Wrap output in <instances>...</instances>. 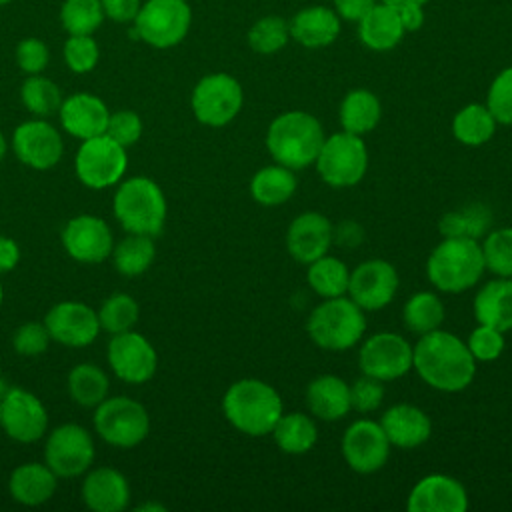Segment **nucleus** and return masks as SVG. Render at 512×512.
Wrapping results in <instances>:
<instances>
[{"label": "nucleus", "mask_w": 512, "mask_h": 512, "mask_svg": "<svg viewBox=\"0 0 512 512\" xmlns=\"http://www.w3.org/2000/svg\"><path fill=\"white\" fill-rule=\"evenodd\" d=\"M412 368L434 390L460 392L476 374V360L466 342L448 330L436 328L418 338L412 346Z\"/></svg>", "instance_id": "obj_1"}, {"label": "nucleus", "mask_w": 512, "mask_h": 512, "mask_svg": "<svg viewBox=\"0 0 512 512\" xmlns=\"http://www.w3.org/2000/svg\"><path fill=\"white\" fill-rule=\"evenodd\" d=\"M224 418L246 436H268L284 412L278 390L260 378H242L222 396Z\"/></svg>", "instance_id": "obj_2"}, {"label": "nucleus", "mask_w": 512, "mask_h": 512, "mask_svg": "<svg viewBox=\"0 0 512 512\" xmlns=\"http://www.w3.org/2000/svg\"><path fill=\"white\" fill-rule=\"evenodd\" d=\"M324 138V128L318 118L304 110H290L270 122L266 148L276 164L302 170L316 162Z\"/></svg>", "instance_id": "obj_3"}, {"label": "nucleus", "mask_w": 512, "mask_h": 512, "mask_svg": "<svg viewBox=\"0 0 512 512\" xmlns=\"http://www.w3.org/2000/svg\"><path fill=\"white\" fill-rule=\"evenodd\" d=\"M118 224L128 234L158 236L164 230L168 202L162 188L148 176L122 178L112 198Z\"/></svg>", "instance_id": "obj_4"}, {"label": "nucleus", "mask_w": 512, "mask_h": 512, "mask_svg": "<svg viewBox=\"0 0 512 512\" xmlns=\"http://www.w3.org/2000/svg\"><path fill=\"white\" fill-rule=\"evenodd\" d=\"M484 272L480 242L472 238H444L432 248L426 260L430 284L446 294L470 290Z\"/></svg>", "instance_id": "obj_5"}, {"label": "nucleus", "mask_w": 512, "mask_h": 512, "mask_svg": "<svg viewBox=\"0 0 512 512\" xmlns=\"http://www.w3.org/2000/svg\"><path fill=\"white\" fill-rule=\"evenodd\" d=\"M306 332L310 340L330 352H344L356 346L366 332L364 310L346 294L324 298L308 316Z\"/></svg>", "instance_id": "obj_6"}, {"label": "nucleus", "mask_w": 512, "mask_h": 512, "mask_svg": "<svg viewBox=\"0 0 512 512\" xmlns=\"http://www.w3.org/2000/svg\"><path fill=\"white\" fill-rule=\"evenodd\" d=\"M96 434L114 448H134L148 438L150 416L142 402L130 396H106L94 408Z\"/></svg>", "instance_id": "obj_7"}, {"label": "nucleus", "mask_w": 512, "mask_h": 512, "mask_svg": "<svg viewBox=\"0 0 512 512\" xmlns=\"http://www.w3.org/2000/svg\"><path fill=\"white\" fill-rule=\"evenodd\" d=\"M314 166L322 182L332 188L358 184L368 170V150L362 136L342 130L324 138Z\"/></svg>", "instance_id": "obj_8"}, {"label": "nucleus", "mask_w": 512, "mask_h": 512, "mask_svg": "<svg viewBox=\"0 0 512 512\" xmlns=\"http://www.w3.org/2000/svg\"><path fill=\"white\" fill-rule=\"evenodd\" d=\"M126 168L128 150L112 140L108 134L82 140L74 156L76 178L92 190H104L120 184Z\"/></svg>", "instance_id": "obj_9"}, {"label": "nucleus", "mask_w": 512, "mask_h": 512, "mask_svg": "<svg viewBox=\"0 0 512 512\" xmlns=\"http://www.w3.org/2000/svg\"><path fill=\"white\" fill-rule=\"evenodd\" d=\"M96 458L92 434L74 422L56 426L44 442V464L58 478H78L86 474Z\"/></svg>", "instance_id": "obj_10"}, {"label": "nucleus", "mask_w": 512, "mask_h": 512, "mask_svg": "<svg viewBox=\"0 0 512 512\" xmlns=\"http://www.w3.org/2000/svg\"><path fill=\"white\" fill-rule=\"evenodd\" d=\"M244 102L240 82L224 72L208 74L198 80L192 90V112L196 120L210 128H222L230 124Z\"/></svg>", "instance_id": "obj_11"}, {"label": "nucleus", "mask_w": 512, "mask_h": 512, "mask_svg": "<svg viewBox=\"0 0 512 512\" xmlns=\"http://www.w3.org/2000/svg\"><path fill=\"white\" fill-rule=\"evenodd\" d=\"M192 12L186 0H148L134 18V30L154 48H172L190 30Z\"/></svg>", "instance_id": "obj_12"}, {"label": "nucleus", "mask_w": 512, "mask_h": 512, "mask_svg": "<svg viewBox=\"0 0 512 512\" xmlns=\"http://www.w3.org/2000/svg\"><path fill=\"white\" fill-rule=\"evenodd\" d=\"M106 360L114 376L126 384H146L158 368L156 348L146 336L134 330L110 336Z\"/></svg>", "instance_id": "obj_13"}, {"label": "nucleus", "mask_w": 512, "mask_h": 512, "mask_svg": "<svg viewBox=\"0 0 512 512\" xmlns=\"http://www.w3.org/2000/svg\"><path fill=\"white\" fill-rule=\"evenodd\" d=\"M0 428L10 440L32 444L48 430V410L30 390L10 386L0 402Z\"/></svg>", "instance_id": "obj_14"}, {"label": "nucleus", "mask_w": 512, "mask_h": 512, "mask_svg": "<svg viewBox=\"0 0 512 512\" xmlns=\"http://www.w3.org/2000/svg\"><path fill=\"white\" fill-rule=\"evenodd\" d=\"M358 366L382 382L402 378L412 370V344L396 332H376L362 342Z\"/></svg>", "instance_id": "obj_15"}, {"label": "nucleus", "mask_w": 512, "mask_h": 512, "mask_svg": "<svg viewBox=\"0 0 512 512\" xmlns=\"http://www.w3.org/2000/svg\"><path fill=\"white\" fill-rule=\"evenodd\" d=\"M16 158L32 170H50L64 156V140L46 118L24 120L12 134Z\"/></svg>", "instance_id": "obj_16"}, {"label": "nucleus", "mask_w": 512, "mask_h": 512, "mask_svg": "<svg viewBox=\"0 0 512 512\" xmlns=\"http://www.w3.org/2000/svg\"><path fill=\"white\" fill-rule=\"evenodd\" d=\"M62 246L80 264H100L112 256L114 236L104 218L78 214L64 224Z\"/></svg>", "instance_id": "obj_17"}, {"label": "nucleus", "mask_w": 512, "mask_h": 512, "mask_svg": "<svg viewBox=\"0 0 512 512\" xmlns=\"http://www.w3.org/2000/svg\"><path fill=\"white\" fill-rule=\"evenodd\" d=\"M44 324L50 338L68 348L90 346L102 330L98 312L80 300L56 302L46 312Z\"/></svg>", "instance_id": "obj_18"}, {"label": "nucleus", "mask_w": 512, "mask_h": 512, "mask_svg": "<svg viewBox=\"0 0 512 512\" xmlns=\"http://www.w3.org/2000/svg\"><path fill=\"white\" fill-rule=\"evenodd\" d=\"M340 450L354 472L374 474L386 464L390 456V442L380 422L360 418L346 428Z\"/></svg>", "instance_id": "obj_19"}, {"label": "nucleus", "mask_w": 512, "mask_h": 512, "mask_svg": "<svg viewBox=\"0 0 512 512\" xmlns=\"http://www.w3.org/2000/svg\"><path fill=\"white\" fill-rule=\"evenodd\" d=\"M398 284L396 268L388 260L372 258L350 272L346 294L362 310H382L394 300Z\"/></svg>", "instance_id": "obj_20"}, {"label": "nucleus", "mask_w": 512, "mask_h": 512, "mask_svg": "<svg viewBox=\"0 0 512 512\" xmlns=\"http://www.w3.org/2000/svg\"><path fill=\"white\" fill-rule=\"evenodd\" d=\"M406 508L410 512H464L468 494L454 476L428 474L412 486Z\"/></svg>", "instance_id": "obj_21"}, {"label": "nucleus", "mask_w": 512, "mask_h": 512, "mask_svg": "<svg viewBox=\"0 0 512 512\" xmlns=\"http://www.w3.org/2000/svg\"><path fill=\"white\" fill-rule=\"evenodd\" d=\"M332 240V222L320 212L298 214L286 230V250L300 264H310L328 254Z\"/></svg>", "instance_id": "obj_22"}, {"label": "nucleus", "mask_w": 512, "mask_h": 512, "mask_svg": "<svg viewBox=\"0 0 512 512\" xmlns=\"http://www.w3.org/2000/svg\"><path fill=\"white\" fill-rule=\"evenodd\" d=\"M80 494L92 512H122L132 498L128 478L110 466L90 468L84 474Z\"/></svg>", "instance_id": "obj_23"}, {"label": "nucleus", "mask_w": 512, "mask_h": 512, "mask_svg": "<svg viewBox=\"0 0 512 512\" xmlns=\"http://www.w3.org/2000/svg\"><path fill=\"white\" fill-rule=\"evenodd\" d=\"M58 116L64 132L78 140H88L106 132L110 110L96 94L76 92L62 100Z\"/></svg>", "instance_id": "obj_24"}, {"label": "nucleus", "mask_w": 512, "mask_h": 512, "mask_svg": "<svg viewBox=\"0 0 512 512\" xmlns=\"http://www.w3.org/2000/svg\"><path fill=\"white\" fill-rule=\"evenodd\" d=\"M380 426L390 446H396L402 450H412L422 446L432 434V422L428 414L422 408L406 402L390 406L382 414Z\"/></svg>", "instance_id": "obj_25"}, {"label": "nucleus", "mask_w": 512, "mask_h": 512, "mask_svg": "<svg viewBox=\"0 0 512 512\" xmlns=\"http://www.w3.org/2000/svg\"><path fill=\"white\" fill-rule=\"evenodd\" d=\"M304 398L308 412L324 422H336L352 410L350 384L334 374H322L310 380Z\"/></svg>", "instance_id": "obj_26"}, {"label": "nucleus", "mask_w": 512, "mask_h": 512, "mask_svg": "<svg viewBox=\"0 0 512 512\" xmlns=\"http://www.w3.org/2000/svg\"><path fill=\"white\" fill-rule=\"evenodd\" d=\"M58 486V476L44 462H24L10 472L8 492L22 506L46 504Z\"/></svg>", "instance_id": "obj_27"}, {"label": "nucleus", "mask_w": 512, "mask_h": 512, "mask_svg": "<svg viewBox=\"0 0 512 512\" xmlns=\"http://www.w3.org/2000/svg\"><path fill=\"white\" fill-rule=\"evenodd\" d=\"M474 318L478 324L512 330V278H494L486 282L474 296Z\"/></svg>", "instance_id": "obj_28"}, {"label": "nucleus", "mask_w": 512, "mask_h": 512, "mask_svg": "<svg viewBox=\"0 0 512 512\" xmlns=\"http://www.w3.org/2000/svg\"><path fill=\"white\" fill-rule=\"evenodd\" d=\"M290 36L306 48H322L340 34L338 16L326 6H308L300 10L288 24Z\"/></svg>", "instance_id": "obj_29"}, {"label": "nucleus", "mask_w": 512, "mask_h": 512, "mask_svg": "<svg viewBox=\"0 0 512 512\" xmlns=\"http://www.w3.org/2000/svg\"><path fill=\"white\" fill-rule=\"evenodd\" d=\"M358 22L360 40L376 52H386L394 48L404 36V26L400 22L398 10L384 2L374 4Z\"/></svg>", "instance_id": "obj_30"}, {"label": "nucleus", "mask_w": 512, "mask_h": 512, "mask_svg": "<svg viewBox=\"0 0 512 512\" xmlns=\"http://www.w3.org/2000/svg\"><path fill=\"white\" fill-rule=\"evenodd\" d=\"M380 116H382L380 100L374 92L366 88L350 90L340 102V110H338V120L342 130L356 136H364L372 132L378 126Z\"/></svg>", "instance_id": "obj_31"}, {"label": "nucleus", "mask_w": 512, "mask_h": 512, "mask_svg": "<svg viewBox=\"0 0 512 512\" xmlns=\"http://www.w3.org/2000/svg\"><path fill=\"white\" fill-rule=\"evenodd\" d=\"M270 436L274 438V444L284 454H306L314 448L318 440V428L310 414L304 412H288L278 418L274 424Z\"/></svg>", "instance_id": "obj_32"}, {"label": "nucleus", "mask_w": 512, "mask_h": 512, "mask_svg": "<svg viewBox=\"0 0 512 512\" xmlns=\"http://www.w3.org/2000/svg\"><path fill=\"white\" fill-rule=\"evenodd\" d=\"M298 188L294 170L282 164L260 168L250 180V196L262 206H280L288 202Z\"/></svg>", "instance_id": "obj_33"}, {"label": "nucleus", "mask_w": 512, "mask_h": 512, "mask_svg": "<svg viewBox=\"0 0 512 512\" xmlns=\"http://www.w3.org/2000/svg\"><path fill=\"white\" fill-rule=\"evenodd\" d=\"M492 226V210L482 202H470L456 210L446 212L438 230L444 238H472L480 240L490 232Z\"/></svg>", "instance_id": "obj_34"}, {"label": "nucleus", "mask_w": 512, "mask_h": 512, "mask_svg": "<svg viewBox=\"0 0 512 512\" xmlns=\"http://www.w3.org/2000/svg\"><path fill=\"white\" fill-rule=\"evenodd\" d=\"M156 258V244L152 236L144 234H128L114 244L112 248V262L114 268L126 276L136 278L144 274Z\"/></svg>", "instance_id": "obj_35"}, {"label": "nucleus", "mask_w": 512, "mask_h": 512, "mask_svg": "<svg viewBox=\"0 0 512 512\" xmlns=\"http://www.w3.org/2000/svg\"><path fill=\"white\" fill-rule=\"evenodd\" d=\"M496 118L486 104H466L452 118V134L464 146H482L496 132Z\"/></svg>", "instance_id": "obj_36"}, {"label": "nucleus", "mask_w": 512, "mask_h": 512, "mask_svg": "<svg viewBox=\"0 0 512 512\" xmlns=\"http://www.w3.org/2000/svg\"><path fill=\"white\" fill-rule=\"evenodd\" d=\"M108 390L106 372L92 362H80L68 374V394L82 408H96L108 396Z\"/></svg>", "instance_id": "obj_37"}, {"label": "nucleus", "mask_w": 512, "mask_h": 512, "mask_svg": "<svg viewBox=\"0 0 512 512\" xmlns=\"http://www.w3.org/2000/svg\"><path fill=\"white\" fill-rule=\"evenodd\" d=\"M306 266V282L318 296L336 298L348 292L350 270L340 258L324 254Z\"/></svg>", "instance_id": "obj_38"}, {"label": "nucleus", "mask_w": 512, "mask_h": 512, "mask_svg": "<svg viewBox=\"0 0 512 512\" xmlns=\"http://www.w3.org/2000/svg\"><path fill=\"white\" fill-rule=\"evenodd\" d=\"M444 314V304L438 294L416 292L406 300L402 308V322L410 332L422 336L440 328L444 322Z\"/></svg>", "instance_id": "obj_39"}, {"label": "nucleus", "mask_w": 512, "mask_h": 512, "mask_svg": "<svg viewBox=\"0 0 512 512\" xmlns=\"http://www.w3.org/2000/svg\"><path fill=\"white\" fill-rule=\"evenodd\" d=\"M20 98L24 108L36 118H48L56 114L64 100L60 88L42 74H30L24 80L20 88Z\"/></svg>", "instance_id": "obj_40"}, {"label": "nucleus", "mask_w": 512, "mask_h": 512, "mask_svg": "<svg viewBox=\"0 0 512 512\" xmlns=\"http://www.w3.org/2000/svg\"><path fill=\"white\" fill-rule=\"evenodd\" d=\"M138 316H140V306L136 298L124 292L108 296L98 310L100 328L110 336L132 330L138 322Z\"/></svg>", "instance_id": "obj_41"}, {"label": "nucleus", "mask_w": 512, "mask_h": 512, "mask_svg": "<svg viewBox=\"0 0 512 512\" xmlns=\"http://www.w3.org/2000/svg\"><path fill=\"white\" fill-rule=\"evenodd\" d=\"M484 268L498 278H512V228L490 230L482 242Z\"/></svg>", "instance_id": "obj_42"}, {"label": "nucleus", "mask_w": 512, "mask_h": 512, "mask_svg": "<svg viewBox=\"0 0 512 512\" xmlns=\"http://www.w3.org/2000/svg\"><path fill=\"white\" fill-rule=\"evenodd\" d=\"M104 10L100 0H64L60 22L68 34H92L100 28Z\"/></svg>", "instance_id": "obj_43"}, {"label": "nucleus", "mask_w": 512, "mask_h": 512, "mask_svg": "<svg viewBox=\"0 0 512 512\" xmlns=\"http://www.w3.org/2000/svg\"><path fill=\"white\" fill-rule=\"evenodd\" d=\"M290 38V28L284 18L264 16L252 24L248 30V44L258 54H274L286 46Z\"/></svg>", "instance_id": "obj_44"}, {"label": "nucleus", "mask_w": 512, "mask_h": 512, "mask_svg": "<svg viewBox=\"0 0 512 512\" xmlns=\"http://www.w3.org/2000/svg\"><path fill=\"white\" fill-rule=\"evenodd\" d=\"M100 58V50L92 34H70L64 42V60L66 66L76 74L90 72Z\"/></svg>", "instance_id": "obj_45"}, {"label": "nucleus", "mask_w": 512, "mask_h": 512, "mask_svg": "<svg viewBox=\"0 0 512 512\" xmlns=\"http://www.w3.org/2000/svg\"><path fill=\"white\" fill-rule=\"evenodd\" d=\"M486 106L498 124L512 126V66L504 68L490 84Z\"/></svg>", "instance_id": "obj_46"}, {"label": "nucleus", "mask_w": 512, "mask_h": 512, "mask_svg": "<svg viewBox=\"0 0 512 512\" xmlns=\"http://www.w3.org/2000/svg\"><path fill=\"white\" fill-rule=\"evenodd\" d=\"M50 340L52 338L44 322H24L12 334V348L18 356L34 358L46 352Z\"/></svg>", "instance_id": "obj_47"}, {"label": "nucleus", "mask_w": 512, "mask_h": 512, "mask_svg": "<svg viewBox=\"0 0 512 512\" xmlns=\"http://www.w3.org/2000/svg\"><path fill=\"white\" fill-rule=\"evenodd\" d=\"M466 346H468L470 354L474 356V360L492 362V360L500 358L504 352V332H500L498 328L486 326V324H478L468 334Z\"/></svg>", "instance_id": "obj_48"}, {"label": "nucleus", "mask_w": 512, "mask_h": 512, "mask_svg": "<svg viewBox=\"0 0 512 512\" xmlns=\"http://www.w3.org/2000/svg\"><path fill=\"white\" fill-rule=\"evenodd\" d=\"M142 132H144L142 118L134 110H116V112H110L104 134H108L112 140H116L120 146L128 150L142 138Z\"/></svg>", "instance_id": "obj_49"}, {"label": "nucleus", "mask_w": 512, "mask_h": 512, "mask_svg": "<svg viewBox=\"0 0 512 512\" xmlns=\"http://www.w3.org/2000/svg\"><path fill=\"white\" fill-rule=\"evenodd\" d=\"M384 400V384L378 378L362 374L350 384V406L356 412H372Z\"/></svg>", "instance_id": "obj_50"}, {"label": "nucleus", "mask_w": 512, "mask_h": 512, "mask_svg": "<svg viewBox=\"0 0 512 512\" xmlns=\"http://www.w3.org/2000/svg\"><path fill=\"white\" fill-rule=\"evenodd\" d=\"M50 60L48 46L40 38H24L16 46V62L22 72L30 74H40Z\"/></svg>", "instance_id": "obj_51"}, {"label": "nucleus", "mask_w": 512, "mask_h": 512, "mask_svg": "<svg viewBox=\"0 0 512 512\" xmlns=\"http://www.w3.org/2000/svg\"><path fill=\"white\" fill-rule=\"evenodd\" d=\"M104 16L116 20V22H128L134 20L140 10V0H100Z\"/></svg>", "instance_id": "obj_52"}, {"label": "nucleus", "mask_w": 512, "mask_h": 512, "mask_svg": "<svg viewBox=\"0 0 512 512\" xmlns=\"http://www.w3.org/2000/svg\"><path fill=\"white\" fill-rule=\"evenodd\" d=\"M20 262V246L14 238L0 234V276L14 270Z\"/></svg>", "instance_id": "obj_53"}, {"label": "nucleus", "mask_w": 512, "mask_h": 512, "mask_svg": "<svg viewBox=\"0 0 512 512\" xmlns=\"http://www.w3.org/2000/svg\"><path fill=\"white\" fill-rule=\"evenodd\" d=\"M336 12L346 20H360L374 4L376 0H334Z\"/></svg>", "instance_id": "obj_54"}, {"label": "nucleus", "mask_w": 512, "mask_h": 512, "mask_svg": "<svg viewBox=\"0 0 512 512\" xmlns=\"http://www.w3.org/2000/svg\"><path fill=\"white\" fill-rule=\"evenodd\" d=\"M396 10H398L400 22L404 26V32H414V30H418L422 26L424 12H422L420 4H406V6H400Z\"/></svg>", "instance_id": "obj_55"}, {"label": "nucleus", "mask_w": 512, "mask_h": 512, "mask_svg": "<svg viewBox=\"0 0 512 512\" xmlns=\"http://www.w3.org/2000/svg\"><path fill=\"white\" fill-rule=\"evenodd\" d=\"M384 4H390V6H394V8H400V6H406V4H424L426 0H382Z\"/></svg>", "instance_id": "obj_56"}, {"label": "nucleus", "mask_w": 512, "mask_h": 512, "mask_svg": "<svg viewBox=\"0 0 512 512\" xmlns=\"http://www.w3.org/2000/svg\"><path fill=\"white\" fill-rule=\"evenodd\" d=\"M10 390V384H8V380L4 378V376H0V402H2V398L6 396V392Z\"/></svg>", "instance_id": "obj_57"}, {"label": "nucleus", "mask_w": 512, "mask_h": 512, "mask_svg": "<svg viewBox=\"0 0 512 512\" xmlns=\"http://www.w3.org/2000/svg\"><path fill=\"white\" fill-rule=\"evenodd\" d=\"M138 510H144V512L156 510V512H160V510H166V508L162 504H142V506H138Z\"/></svg>", "instance_id": "obj_58"}, {"label": "nucleus", "mask_w": 512, "mask_h": 512, "mask_svg": "<svg viewBox=\"0 0 512 512\" xmlns=\"http://www.w3.org/2000/svg\"><path fill=\"white\" fill-rule=\"evenodd\" d=\"M6 150H8V142H6L4 134L0 132V162H2V160H4V156H6Z\"/></svg>", "instance_id": "obj_59"}, {"label": "nucleus", "mask_w": 512, "mask_h": 512, "mask_svg": "<svg viewBox=\"0 0 512 512\" xmlns=\"http://www.w3.org/2000/svg\"><path fill=\"white\" fill-rule=\"evenodd\" d=\"M4 302V286H2V280H0V306Z\"/></svg>", "instance_id": "obj_60"}, {"label": "nucleus", "mask_w": 512, "mask_h": 512, "mask_svg": "<svg viewBox=\"0 0 512 512\" xmlns=\"http://www.w3.org/2000/svg\"><path fill=\"white\" fill-rule=\"evenodd\" d=\"M6 2H10V0H0V4H6Z\"/></svg>", "instance_id": "obj_61"}]
</instances>
